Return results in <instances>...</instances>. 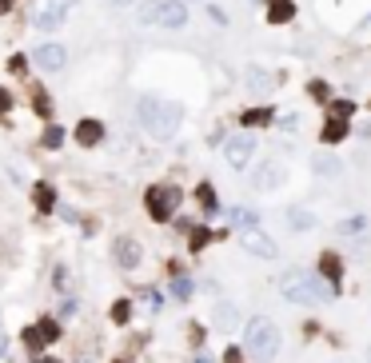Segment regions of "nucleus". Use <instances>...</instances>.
Segmentation results:
<instances>
[{
    "mask_svg": "<svg viewBox=\"0 0 371 363\" xmlns=\"http://www.w3.org/2000/svg\"><path fill=\"white\" fill-rule=\"evenodd\" d=\"M351 112H356V104H351V100H339V104H335V116H339V120H347Z\"/></svg>",
    "mask_w": 371,
    "mask_h": 363,
    "instance_id": "nucleus-33",
    "label": "nucleus"
},
{
    "mask_svg": "<svg viewBox=\"0 0 371 363\" xmlns=\"http://www.w3.org/2000/svg\"><path fill=\"white\" fill-rule=\"evenodd\" d=\"M112 260L120 263L124 272H136L140 263H144V248H140V239H132V236H120L116 244H112Z\"/></svg>",
    "mask_w": 371,
    "mask_h": 363,
    "instance_id": "nucleus-8",
    "label": "nucleus"
},
{
    "mask_svg": "<svg viewBox=\"0 0 371 363\" xmlns=\"http://www.w3.org/2000/svg\"><path fill=\"white\" fill-rule=\"evenodd\" d=\"M287 224L296 227V232H311V227H315V216H311L308 208H292V212H287Z\"/></svg>",
    "mask_w": 371,
    "mask_h": 363,
    "instance_id": "nucleus-19",
    "label": "nucleus"
},
{
    "mask_svg": "<svg viewBox=\"0 0 371 363\" xmlns=\"http://www.w3.org/2000/svg\"><path fill=\"white\" fill-rule=\"evenodd\" d=\"M172 296H176V300H188V296H192V279H188V276H176L172 279Z\"/></svg>",
    "mask_w": 371,
    "mask_h": 363,
    "instance_id": "nucleus-27",
    "label": "nucleus"
},
{
    "mask_svg": "<svg viewBox=\"0 0 371 363\" xmlns=\"http://www.w3.org/2000/svg\"><path fill=\"white\" fill-rule=\"evenodd\" d=\"M320 276L327 279V284H339V276H344V263H339V256H332V251H327V256H320Z\"/></svg>",
    "mask_w": 371,
    "mask_h": 363,
    "instance_id": "nucleus-16",
    "label": "nucleus"
},
{
    "mask_svg": "<svg viewBox=\"0 0 371 363\" xmlns=\"http://www.w3.org/2000/svg\"><path fill=\"white\" fill-rule=\"evenodd\" d=\"M136 120L144 124V132L156 140H172L180 132V120H184V108L176 100H160V96H140L136 104Z\"/></svg>",
    "mask_w": 371,
    "mask_h": 363,
    "instance_id": "nucleus-1",
    "label": "nucleus"
},
{
    "mask_svg": "<svg viewBox=\"0 0 371 363\" xmlns=\"http://www.w3.org/2000/svg\"><path fill=\"white\" fill-rule=\"evenodd\" d=\"M32 196H37V208H40V212H52V208H56V192H52V184H37V188H32Z\"/></svg>",
    "mask_w": 371,
    "mask_h": 363,
    "instance_id": "nucleus-21",
    "label": "nucleus"
},
{
    "mask_svg": "<svg viewBox=\"0 0 371 363\" xmlns=\"http://www.w3.org/2000/svg\"><path fill=\"white\" fill-rule=\"evenodd\" d=\"M367 363H371V348H367Z\"/></svg>",
    "mask_w": 371,
    "mask_h": 363,
    "instance_id": "nucleus-41",
    "label": "nucleus"
},
{
    "mask_svg": "<svg viewBox=\"0 0 371 363\" xmlns=\"http://www.w3.org/2000/svg\"><path fill=\"white\" fill-rule=\"evenodd\" d=\"M240 244H244V251L260 256V260H275V256H280L275 239H272V236H263L260 227H244V232H240Z\"/></svg>",
    "mask_w": 371,
    "mask_h": 363,
    "instance_id": "nucleus-9",
    "label": "nucleus"
},
{
    "mask_svg": "<svg viewBox=\"0 0 371 363\" xmlns=\"http://www.w3.org/2000/svg\"><path fill=\"white\" fill-rule=\"evenodd\" d=\"M228 220H232V224H240V227H256V224H260V216L252 212V208H232V212H228Z\"/></svg>",
    "mask_w": 371,
    "mask_h": 363,
    "instance_id": "nucleus-23",
    "label": "nucleus"
},
{
    "mask_svg": "<svg viewBox=\"0 0 371 363\" xmlns=\"http://www.w3.org/2000/svg\"><path fill=\"white\" fill-rule=\"evenodd\" d=\"M4 348H8V343H4V339H0V355H4Z\"/></svg>",
    "mask_w": 371,
    "mask_h": 363,
    "instance_id": "nucleus-40",
    "label": "nucleus"
},
{
    "mask_svg": "<svg viewBox=\"0 0 371 363\" xmlns=\"http://www.w3.org/2000/svg\"><path fill=\"white\" fill-rule=\"evenodd\" d=\"M252 156H256V136L252 132H235V136L223 140V160L232 164L235 172H244L252 164Z\"/></svg>",
    "mask_w": 371,
    "mask_h": 363,
    "instance_id": "nucleus-5",
    "label": "nucleus"
},
{
    "mask_svg": "<svg viewBox=\"0 0 371 363\" xmlns=\"http://www.w3.org/2000/svg\"><path fill=\"white\" fill-rule=\"evenodd\" d=\"M311 96H320V100H323V96H327V84H323V80H315V84H311Z\"/></svg>",
    "mask_w": 371,
    "mask_h": 363,
    "instance_id": "nucleus-35",
    "label": "nucleus"
},
{
    "mask_svg": "<svg viewBox=\"0 0 371 363\" xmlns=\"http://www.w3.org/2000/svg\"><path fill=\"white\" fill-rule=\"evenodd\" d=\"M244 84H247V92H256V96H268V92L275 88V76L268 72V68H247Z\"/></svg>",
    "mask_w": 371,
    "mask_h": 363,
    "instance_id": "nucleus-14",
    "label": "nucleus"
},
{
    "mask_svg": "<svg viewBox=\"0 0 371 363\" xmlns=\"http://www.w3.org/2000/svg\"><path fill=\"white\" fill-rule=\"evenodd\" d=\"M8 8H13V0H0V16L8 13Z\"/></svg>",
    "mask_w": 371,
    "mask_h": 363,
    "instance_id": "nucleus-37",
    "label": "nucleus"
},
{
    "mask_svg": "<svg viewBox=\"0 0 371 363\" xmlns=\"http://www.w3.org/2000/svg\"><path fill=\"white\" fill-rule=\"evenodd\" d=\"M28 60L37 64L40 72H60V68H68V48L64 44H37V52Z\"/></svg>",
    "mask_w": 371,
    "mask_h": 363,
    "instance_id": "nucleus-7",
    "label": "nucleus"
},
{
    "mask_svg": "<svg viewBox=\"0 0 371 363\" xmlns=\"http://www.w3.org/2000/svg\"><path fill=\"white\" fill-rule=\"evenodd\" d=\"M363 227H367V220H363V216H351V220H344V224H339V236H359Z\"/></svg>",
    "mask_w": 371,
    "mask_h": 363,
    "instance_id": "nucleus-24",
    "label": "nucleus"
},
{
    "mask_svg": "<svg viewBox=\"0 0 371 363\" xmlns=\"http://www.w3.org/2000/svg\"><path fill=\"white\" fill-rule=\"evenodd\" d=\"M196 363H211V359H208V355H200V359H196Z\"/></svg>",
    "mask_w": 371,
    "mask_h": 363,
    "instance_id": "nucleus-39",
    "label": "nucleus"
},
{
    "mask_svg": "<svg viewBox=\"0 0 371 363\" xmlns=\"http://www.w3.org/2000/svg\"><path fill=\"white\" fill-rule=\"evenodd\" d=\"M120 363H128V359H120Z\"/></svg>",
    "mask_w": 371,
    "mask_h": 363,
    "instance_id": "nucleus-42",
    "label": "nucleus"
},
{
    "mask_svg": "<svg viewBox=\"0 0 371 363\" xmlns=\"http://www.w3.org/2000/svg\"><path fill=\"white\" fill-rule=\"evenodd\" d=\"M200 204H204V208H208V212H216V208H220V204H216V188H211V184H200Z\"/></svg>",
    "mask_w": 371,
    "mask_h": 363,
    "instance_id": "nucleus-26",
    "label": "nucleus"
},
{
    "mask_svg": "<svg viewBox=\"0 0 371 363\" xmlns=\"http://www.w3.org/2000/svg\"><path fill=\"white\" fill-rule=\"evenodd\" d=\"M104 4H108V8H132L136 0H104Z\"/></svg>",
    "mask_w": 371,
    "mask_h": 363,
    "instance_id": "nucleus-36",
    "label": "nucleus"
},
{
    "mask_svg": "<svg viewBox=\"0 0 371 363\" xmlns=\"http://www.w3.org/2000/svg\"><path fill=\"white\" fill-rule=\"evenodd\" d=\"M100 140H104V124L100 120H80L76 124V144L80 148H96Z\"/></svg>",
    "mask_w": 371,
    "mask_h": 363,
    "instance_id": "nucleus-15",
    "label": "nucleus"
},
{
    "mask_svg": "<svg viewBox=\"0 0 371 363\" xmlns=\"http://www.w3.org/2000/svg\"><path fill=\"white\" fill-rule=\"evenodd\" d=\"M272 120H275L272 108H247L244 112V128H268Z\"/></svg>",
    "mask_w": 371,
    "mask_h": 363,
    "instance_id": "nucleus-17",
    "label": "nucleus"
},
{
    "mask_svg": "<svg viewBox=\"0 0 371 363\" xmlns=\"http://www.w3.org/2000/svg\"><path fill=\"white\" fill-rule=\"evenodd\" d=\"M344 136H347V124L339 120V116H332V120L323 124V144H339Z\"/></svg>",
    "mask_w": 371,
    "mask_h": 363,
    "instance_id": "nucleus-20",
    "label": "nucleus"
},
{
    "mask_svg": "<svg viewBox=\"0 0 371 363\" xmlns=\"http://www.w3.org/2000/svg\"><path fill=\"white\" fill-rule=\"evenodd\" d=\"M8 108H13V92H4V88H0V112H8Z\"/></svg>",
    "mask_w": 371,
    "mask_h": 363,
    "instance_id": "nucleus-34",
    "label": "nucleus"
},
{
    "mask_svg": "<svg viewBox=\"0 0 371 363\" xmlns=\"http://www.w3.org/2000/svg\"><path fill=\"white\" fill-rule=\"evenodd\" d=\"M280 291H284L287 303H332L335 300V284H327L323 276H311V272H284L280 276Z\"/></svg>",
    "mask_w": 371,
    "mask_h": 363,
    "instance_id": "nucleus-2",
    "label": "nucleus"
},
{
    "mask_svg": "<svg viewBox=\"0 0 371 363\" xmlns=\"http://www.w3.org/2000/svg\"><path fill=\"white\" fill-rule=\"evenodd\" d=\"M128 315H132V303H128V300L112 303V319H116V324H128Z\"/></svg>",
    "mask_w": 371,
    "mask_h": 363,
    "instance_id": "nucleus-29",
    "label": "nucleus"
},
{
    "mask_svg": "<svg viewBox=\"0 0 371 363\" xmlns=\"http://www.w3.org/2000/svg\"><path fill=\"white\" fill-rule=\"evenodd\" d=\"M40 144H44V148H60V144H64V128L48 124V128H44V140H40Z\"/></svg>",
    "mask_w": 371,
    "mask_h": 363,
    "instance_id": "nucleus-25",
    "label": "nucleus"
},
{
    "mask_svg": "<svg viewBox=\"0 0 371 363\" xmlns=\"http://www.w3.org/2000/svg\"><path fill=\"white\" fill-rule=\"evenodd\" d=\"M32 108H37L40 116H52V104H48V96H44V92H32Z\"/></svg>",
    "mask_w": 371,
    "mask_h": 363,
    "instance_id": "nucleus-31",
    "label": "nucleus"
},
{
    "mask_svg": "<svg viewBox=\"0 0 371 363\" xmlns=\"http://www.w3.org/2000/svg\"><path fill=\"white\" fill-rule=\"evenodd\" d=\"M292 16H296L292 0H272V8H268V20H272V25H287Z\"/></svg>",
    "mask_w": 371,
    "mask_h": 363,
    "instance_id": "nucleus-18",
    "label": "nucleus"
},
{
    "mask_svg": "<svg viewBox=\"0 0 371 363\" xmlns=\"http://www.w3.org/2000/svg\"><path fill=\"white\" fill-rule=\"evenodd\" d=\"M284 180H287V168H284L280 160H263L260 168H256V176H252V184H256L260 192H272V188H280Z\"/></svg>",
    "mask_w": 371,
    "mask_h": 363,
    "instance_id": "nucleus-11",
    "label": "nucleus"
},
{
    "mask_svg": "<svg viewBox=\"0 0 371 363\" xmlns=\"http://www.w3.org/2000/svg\"><path fill=\"white\" fill-rule=\"evenodd\" d=\"M211 324H216V331H235L244 319H240V308H235V303L220 300L216 308H211Z\"/></svg>",
    "mask_w": 371,
    "mask_h": 363,
    "instance_id": "nucleus-13",
    "label": "nucleus"
},
{
    "mask_svg": "<svg viewBox=\"0 0 371 363\" xmlns=\"http://www.w3.org/2000/svg\"><path fill=\"white\" fill-rule=\"evenodd\" d=\"M60 339V324L56 319H44L40 327H28L25 331V348L32 351V355H40V351L48 348V343H56Z\"/></svg>",
    "mask_w": 371,
    "mask_h": 363,
    "instance_id": "nucleus-10",
    "label": "nucleus"
},
{
    "mask_svg": "<svg viewBox=\"0 0 371 363\" xmlns=\"http://www.w3.org/2000/svg\"><path fill=\"white\" fill-rule=\"evenodd\" d=\"M8 72H13V76H25L28 72V56H13V60H8Z\"/></svg>",
    "mask_w": 371,
    "mask_h": 363,
    "instance_id": "nucleus-32",
    "label": "nucleus"
},
{
    "mask_svg": "<svg viewBox=\"0 0 371 363\" xmlns=\"http://www.w3.org/2000/svg\"><path fill=\"white\" fill-rule=\"evenodd\" d=\"M68 4H72V0H44L37 13H32V25H37L40 32H56V28L68 20Z\"/></svg>",
    "mask_w": 371,
    "mask_h": 363,
    "instance_id": "nucleus-6",
    "label": "nucleus"
},
{
    "mask_svg": "<svg viewBox=\"0 0 371 363\" xmlns=\"http://www.w3.org/2000/svg\"><path fill=\"white\" fill-rule=\"evenodd\" d=\"M180 188H172V184H156V188H148V216L156 220V224H164V220H172L176 208H180Z\"/></svg>",
    "mask_w": 371,
    "mask_h": 363,
    "instance_id": "nucleus-4",
    "label": "nucleus"
},
{
    "mask_svg": "<svg viewBox=\"0 0 371 363\" xmlns=\"http://www.w3.org/2000/svg\"><path fill=\"white\" fill-rule=\"evenodd\" d=\"M156 13H160V0H144V8H140V20H144V25H152V20H156Z\"/></svg>",
    "mask_w": 371,
    "mask_h": 363,
    "instance_id": "nucleus-30",
    "label": "nucleus"
},
{
    "mask_svg": "<svg viewBox=\"0 0 371 363\" xmlns=\"http://www.w3.org/2000/svg\"><path fill=\"white\" fill-rule=\"evenodd\" d=\"M244 348L252 351L256 359H275V355H280V327H275L268 315L247 319V327H244Z\"/></svg>",
    "mask_w": 371,
    "mask_h": 363,
    "instance_id": "nucleus-3",
    "label": "nucleus"
},
{
    "mask_svg": "<svg viewBox=\"0 0 371 363\" xmlns=\"http://www.w3.org/2000/svg\"><path fill=\"white\" fill-rule=\"evenodd\" d=\"M359 136H367V140H371V120H367L363 128H359Z\"/></svg>",
    "mask_w": 371,
    "mask_h": 363,
    "instance_id": "nucleus-38",
    "label": "nucleus"
},
{
    "mask_svg": "<svg viewBox=\"0 0 371 363\" xmlns=\"http://www.w3.org/2000/svg\"><path fill=\"white\" fill-rule=\"evenodd\" d=\"M311 168H315L320 176H335V172H339V160H335L332 152H320V156L311 160Z\"/></svg>",
    "mask_w": 371,
    "mask_h": 363,
    "instance_id": "nucleus-22",
    "label": "nucleus"
},
{
    "mask_svg": "<svg viewBox=\"0 0 371 363\" xmlns=\"http://www.w3.org/2000/svg\"><path fill=\"white\" fill-rule=\"evenodd\" d=\"M208 239H211L208 227H196V232L188 236V244H192V251H200V248H208Z\"/></svg>",
    "mask_w": 371,
    "mask_h": 363,
    "instance_id": "nucleus-28",
    "label": "nucleus"
},
{
    "mask_svg": "<svg viewBox=\"0 0 371 363\" xmlns=\"http://www.w3.org/2000/svg\"><path fill=\"white\" fill-rule=\"evenodd\" d=\"M156 25H160V28H184L188 25V4H184V0H160Z\"/></svg>",
    "mask_w": 371,
    "mask_h": 363,
    "instance_id": "nucleus-12",
    "label": "nucleus"
}]
</instances>
